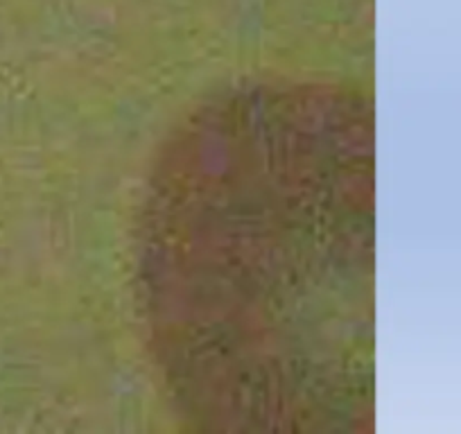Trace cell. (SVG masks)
Listing matches in <instances>:
<instances>
[{
  "mask_svg": "<svg viewBox=\"0 0 461 434\" xmlns=\"http://www.w3.org/2000/svg\"><path fill=\"white\" fill-rule=\"evenodd\" d=\"M371 104L263 79L199 104L140 203L136 290L163 383L212 429L374 416Z\"/></svg>",
  "mask_w": 461,
  "mask_h": 434,
  "instance_id": "obj_1",
  "label": "cell"
}]
</instances>
